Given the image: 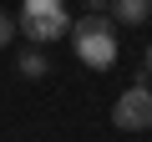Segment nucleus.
<instances>
[{
  "label": "nucleus",
  "mask_w": 152,
  "mask_h": 142,
  "mask_svg": "<svg viewBox=\"0 0 152 142\" xmlns=\"http://www.w3.org/2000/svg\"><path fill=\"white\" fill-rule=\"evenodd\" d=\"M71 51L81 56V66H91V71H107L112 61H117V51H122V41H117V26L107 20V15H81L71 26Z\"/></svg>",
  "instance_id": "1"
},
{
  "label": "nucleus",
  "mask_w": 152,
  "mask_h": 142,
  "mask_svg": "<svg viewBox=\"0 0 152 142\" xmlns=\"http://www.w3.org/2000/svg\"><path fill=\"white\" fill-rule=\"evenodd\" d=\"M15 26L26 31V41H36V46L46 51V41H61V36L71 31L66 0H26V5H20V20H15Z\"/></svg>",
  "instance_id": "2"
},
{
  "label": "nucleus",
  "mask_w": 152,
  "mask_h": 142,
  "mask_svg": "<svg viewBox=\"0 0 152 142\" xmlns=\"http://www.w3.org/2000/svg\"><path fill=\"white\" fill-rule=\"evenodd\" d=\"M112 122H117L122 132H147V127H152V86H147V81L127 86V91L112 102Z\"/></svg>",
  "instance_id": "3"
},
{
  "label": "nucleus",
  "mask_w": 152,
  "mask_h": 142,
  "mask_svg": "<svg viewBox=\"0 0 152 142\" xmlns=\"http://www.w3.org/2000/svg\"><path fill=\"white\" fill-rule=\"evenodd\" d=\"M112 15H117L122 26H142V20L152 15V0H112Z\"/></svg>",
  "instance_id": "4"
},
{
  "label": "nucleus",
  "mask_w": 152,
  "mask_h": 142,
  "mask_svg": "<svg viewBox=\"0 0 152 142\" xmlns=\"http://www.w3.org/2000/svg\"><path fill=\"white\" fill-rule=\"evenodd\" d=\"M20 76H31V81H41V76H51V56H46L41 46H31V51H20Z\"/></svg>",
  "instance_id": "5"
},
{
  "label": "nucleus",
  "mask_w": 152,
  "mask_h": 142,
  "mask_svg": "<svg viewBox=\"0 0 152 142\" xmlns=\"http://www.w3.org/2000/svg\"><path fill=\"white\" fill-rule=\"evenodd\" d=\"M10 41H15V15L0 10V46H10Z\"/></svg>",
  "instance_id": "6"
},
{
  "label": "nucleus",
  "mask_w": 152,
  "mask_h": 142,
  "mask_svg": "<svg viewBox=\"0 0 152 142\" xmlns=\"http://www.w3.org/2000/svg\"><path fill=\"white\" fill-rule=\"evenodd\" d=\"M142 81H152V41H147V56H142Z\"/></svg>",
  "instance_id": "7"
},
{
  "label": "nucleus",
  "mask_w": 152,
  "mask_h": 142,
  "mask_svg": "<svg viewBox=\"0 0 152 142\" xmlns=\"http://www.w3.org/2000/svg\"><path fill=\"white\" fill-rule=\"evenodd\" d=\"M107 5H112V0H86V10H91V15H102Z\"/></svg>",
  "instance_id": "8"
}]
</instances>
